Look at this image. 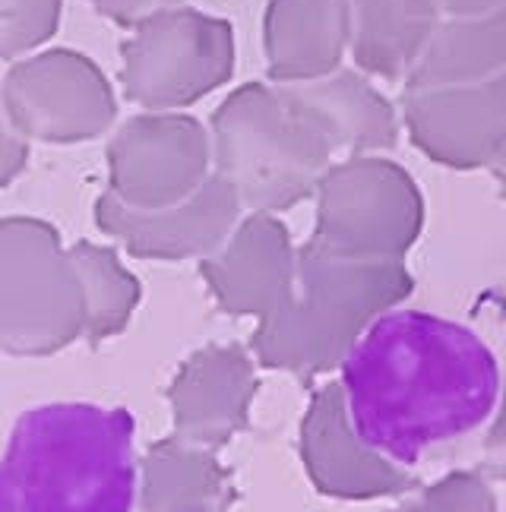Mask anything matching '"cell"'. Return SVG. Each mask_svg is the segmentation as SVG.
I'll use <instances>...</instances> for the list:
<instances>
[{"mask_svg": "<svg viewBox=\"0 0 506 512\" xmlns=\"http://www.w3.org/2000/svg\"><path fill=\"white\" fill-rule=\"evenodd\" d=\"M355 433L402 465L491 418L500 364L472 329L424 310H389L342 361Z\"/></svg>", "mask_w": 506, "mask_h": 512, "instance_id": "1", "label": "cell"}, {"mask_svg": "<svg viewBox=\"0 0 506 512\" xmlns=\"http://www.w3.org/2000/svg\"><path fill=\"white\" fill-rule=\"evenodd\" d=\"M133 490V418L124 408H35L0 459V512H130Z\"/></svg>", "mask_w": 506, "mask_h": 512, "instance_id": "2", "label": "cell"}, {"mask_svg": "<svg viewBox=\"0 0 506 512\" xmlns=\"http://www.w3.org/2000/svg\"><path fill=\"white\" fill-rule=\"evenodd\" d=\"M212 171L235 187L250 212H282L317 190L329 149L285 105L276 86L247 83L212 114Z\"/></svg>", "mask_w": 506, "mask_h": 512, "instance_id": "3", "label": "cell"}, {"mask_svg": "<svg viewBox=\"0 0 506 512\" xmlns=\"http://www.w3.org/2000/svg\"><path fill=\"white\" fill-rule=\"evenodd\" d=\"M83 332V282L61 234L32 215L0 219V351L45 358Z\"/></svg>", "mask_w": 506, "mask_h": 512, "instance_id": "4", "label": "cell"}, {"mask_svg": "<svg viewBox=\"0 0 506 512\" xmlns=\"http://www.w3.org/2000/svg\"><path fill=\"white\" fill-rule=\"evenodd\" d=\"M235 32L228 19L190 7H162L130 29L121 45V86L149 111H178L231 80Z\"/></svg>", "mask_w": 506, "mask_h": 512, "instance_id": "5", "label": "cell"}, {"mask_svg": "<svg viewBox=\"0 0 506 512\" xmlns=\"http://www.w3.org/2000/svg\"><path fill=\"white\" fill-rule=\"evenodd\" d=\"M314 193L317 231L310 241L339 260L399 253L421 228V193L399 165L352 155L326 168Z\"/></svg>", "mask_w": 506, "mask_h": 512, "instance_id": "6", "label": "cell"}, {"mask_svg": "<svg viewBox=\"0 0 506 512\" xmlns=\"http://www.w3.org/2000/svg\"><path fill=\"white\" fill-rule=\"evenodd\" d=\"M10 124L29 143H86L108 133L118 102L92 57L48 48L10 67L0 86Z\"/></svg>", "mask_w": 506, "mask_h": 512, "instance_id": "7", "label": "cell"}, {"mask_svg": "<svg viewBox=\"0 0 506 512\" xmlns=\"http://www.w3.org/2000/svg\"><path fill=\"white\" fill-rule=\"evenodd\" d=\"M105 159L114 200L130 209H162L206 184L212 140L197 117L149 111L114 130Z\"/></svg>", "mask_w": 506, "mask_h": 512, "instance_id": "8", "label": "cell"}, {"mask_svg": "<svg viewBox=\"0 0 506 512\" xmlns=\"http://www.w3.org/2000/svg\"><path fill=\"white\" fill-rule=\"evenodd\" d=\"M241 209L235 187L212 171L197 193L162 209H130L105 193L95 203V225L136 260H203L235 231Z\"/></svg>", "mask_w": 506, "mask_h": 512, "instance_id": "9", "label": "cell"}, {"mask_svg": "<svg viewBox=\"0 0 506 512\" xmlns=\"http://www.w3.org/2000/svg\"><path fill=\"white\" fill-rule=\"evenodd\" d=\"M405 124L434 162L478 168L506 143V70L481 83L405 89Z\"/></svg>", "mask_w": 506, "mask_h": 512, "instance_id": "10", "label": "cell"}, {"mask_svg": "<svg viewBox=\"0 0 506 512\" xmlns=\"http://www.w3.org/2000/svg\"><path fill=\"white\" fill-rule=\"evenodd\" d=\"M298 250L285 225L272 212H250L235 225L225 244L203 256L206 285L228 310H272L295 282Z\"/></svg>", "mask_w": 506, "mask_h": 512, "instance_id": "11", "label": "cell"}, {"mask_svg": "<svg viewBox=\"0 0 506 512\" xmlns=\"http://www.w3.org/2000/svg\"><path fill=\"white\" fill-rule=\"evenodd\" d=\"M285 105L317 130L329 149L352 155L389 149L396 143V114L361 70H333L320 80L276 83Z\"/></svg>", "mask_w": 506, "mask_h": 512, "instance_id": "12", "label": "cell"}, {"mask_svg": "<svg viewBox=\"0 0 506 512\" xmlns=\"http://www.w3.org/2000/svg\"><path fill=\"white\" fill-rule=\"evenodd\" d=\"M272 83H304L339 70L348 48L345 0H269L263 19Z\"/></svg>", "mask_w": 506, "mask_h": 512, "instance_id": "13", "label": "cell"}, {"mask_svg": "<svg viewBox=\"0 0 506 512\" xmlns=\"http://www.w3.org/2000/svg\"><path fill=\"white\" fill-rule=\"evenodd\" d=\"M348 48L361 73L405 80L440 23L434 0H345Z\"/></svg>", "mask_w": 506, "mask_h": 512, "instance_id": "14", "label": "cell"}, {"mask_svg": "<svg viewBox=\"0 0 506 512\" xmlns=\"http://www.w3.org/2000/svg\"><path fill=\"white\" fill-rule=\"evenodd\" d=\"M506 70V7L440 19L405 76V89L481 83Z\"/></svg>", "mask_w": 506, "mask_h": 512, "instance_id": "15", "label": "cell"}, {"mask_svg": "<svg viewBox=\"0 0 506 512\" xmlns=\"http://www.w3.org/2000/svg\"><path fill=\"white\" fill-rule=\"evenodd\" d=\"M247 367L231 351L197 354L171 386V405L178 424L190 437H209L222 430L231 408L241 399Z\"/></svg>", "mask_w": 506, "mask_h": 512, "instance_id": "16", "label": "cell"}, {"mask_svg": "<svg viewBox=\"0 0 506 512\" xmlns=\"http://www.w3.org/2000/svg\"><path fill=\"white\" fill-rule=\"evenodd\" d=\"M70 256L76 272H80L83 298H86L83 339L89 345H99L127 329L143 291L111 247L80 241L70 247Z\"/></svg>", "mask_w": 506, "mask_h": 512, "instance_id": "17", "label": "cell"}, {"mask_svg": "<svg viewBox=\"0 0 506 512\" xmlns=\"http://www.w3.org/2000/svg\"><path fill=\"white\" fill-rule=\"evenodd\" d=\"M209 500L206 465L190 449L174 440L149 449L140 468V506L146 512H206Z\"/></svg>", "mask_w": 506, "mask_h": 512, "instance_id": "18", "label": "cell"}, {"mask_svg": "<svg viewBox=\"0 0 506 512\" xmlns=\"http://www.w3.org/2000/svg\"><path fill=\"white\" fill-rule=\"evenodd\" d=\"M64 0H0V61L32 54L61 29Z\"/></svg>", "mask_w": 506, "mask_h": 512, "instance_id": "19", "label": "cell"}, {"mask_svg": "<svg viewBox=\"0 0 506 512\" xmlns=\"http://www.w3.org/2000/svg\"><path fill=\"white\" fill-rule=\"evenodd\" d=\"M26 162H29V140L16 133V127L7 117L4 98H0V187L13 184L23 174Z\"/></svg>", "mask_w": 506, "mask_h": 512, "instance_id": "20", "label": "cell"}, {"mask_svg": "<svg viewBox=\"0 0 506 512\" xmlns=\"http://www.w3.org/2000/svg\"><path fill=\"white\" fill-rule=\"evenodd\" d=\"M89 4L99 10L102 16H108L111 23H118L124 29H133L143 16L162 10V7L178 4V0H89Z\"/></svg>", "mask_w": 506, "mask_h": 512, "instance_id": "21", "label": "cell"}, {"mask_svg": "<svg viewBox=\"0 0 506 512\" xmlns=\"http://www.w3.org/2000/svg\"><path fill=\"white\" fill-rule=\"evenodd\" d=\"M434 7L440 19H453V16H481L491 13L497 7H506V0H434Z\"/></svg>", "mask_w": 506, "mask_h": 512, "instance_id": "22", "label": "cell"}, {"mask_svg": "<svg viewBox=\"0 0 506 512\" xmlns=\"http://www.w3.org/2000/svg\"><path fill=\"white\" fill-rule=\"evenodd\" d=\"M494 171H497V177H500V184H503V196H506V143H503L500 155L494 159Z\"/></svg>", "mask_w": 506, "mask_h": 512, "instance_id": "23", "label": "cell"}]
</instances>
